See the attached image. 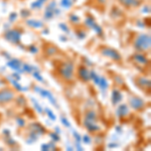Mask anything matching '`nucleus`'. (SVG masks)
Here are the masks:
<instances>
[{"label":"nucleus","mask_w":151,"mask_h":151,"mask_svg":"<svg viewBox=\"0 0 151 151\" xmlns=\"http://www.w3.org/2000/svg\"><path fill=\"white\" fill-rule=\"evenodd\" d=\"M150 45H151L150 35H146V33H141V35H137L136 40H134V47L140 52L149 50Z\"/></svg>","instance_id":"obj_1"},{"label":"nucleus","mask_w":151,"mask_h":151,"mask_svg":"<svg viewBox=\"0 0 151 151\" xmlns=\"http://www.w3.org/2000/svg\"><path fill=\"white\" fill-rule=\"evenodd\" d=\"M75 65L73 62H65L58 68V74L65 81H70L74 78Z\"/></svg>","instance_id":"obj_2"},{"label":"nucleus","mask_w":151,"mask_h":151,"mask_svg":"<svg viewBox=\"0 0 151 151\" xmlns=\"http://www.w3.org/2000/svg\"><path fill=\"white\" fill-rule=\"evenodd\" d=\"M100 52H101L102 55L111 58L112 60H115V62H120V60H122V57H121L120 52L113 47H103L101 50H100Z\"/></svg>","instance_id":"obj_3"},{"label":"nucleus","mask_w":151,"mask_h":151,"mask_svg":"<svg viewBox=\"0 0 151 151\" xmlns=\"http://www.w3.org/2000/svg\"><path fill=\"white\" fill-rule=\"evenodd\" d=\"M15 98V92L10 88H3L0 90V105L10 103Z\"/></svg>","instance_id":"obj_4"},{"label":"nucleus","mask_w":151,"mask_h":151,"mask_svg":"<svg viewBox=\"0 0 151 151\" xmlns=\"http://www.w3.org/2000/svg\"><path fill=\"white\" fill-rule=\"evenodd\" d=\"M4 38L14 45H18L21 40V33L16 29H8L4 33Z\"/></svg>","instance_id":"obj_5"},{"label":"nucleus","mask_w":151,"mask_h":151,"mask_svg":"<svg viewBox=\"0 0 151 151\" xmlns=\"http://www.w3.org/2000/svg\"><path fill=\"white\" fill-rule=\"evenodd\" d=\"M145 101L138 96H131L129 98V106L135 111H141L145 107Z\"/></svg>","instance_id":"obj_6"},{"label":"nucleus","mask_w":151,"mask_h":151,"mask_svg":"<svg viewBox=\"0 0 151 151\" xmlns=\"http://www.w3.org/2000/svg\"><path fill=\"white\" fill-rule=\"evenodd\" d=\"M6 65L7 67H9L11 70H15V72L23 73L22 63H21L20 60H17V58H9V60L6 63Z\"/></svg>","instance_id":"obj_7"},{"label":"nucleus","mask_w":151,"mask_h":151,"mask_svg":"<svg viewBox=\"0 0 151 151\" xmlns=\"http://www.w3.org/2000/svg\"><path fill=\"white\" fill-rule=\"evenodd\" d=\"M131 58H132V60L135 63V64H137L139 65H146L148 63H149V60H148V58H146V55H143V53H141L140 52L134 53Z\"/></svg>","instance_id":"obj_8"},{"label":"nucleus","mask_w":151,"mask_h":151,"mask_svg":"<svg viewBox=\"0 0 151 151\" xmlns=\"http://www.w3.org/2000/svg\"><path fill=\"white\" fill-rule=\"evenodd\" d=\"M78 77L80 78V80L84 83H87L90 81V70L87 69L84 65H80L78 69Z\"/></svg>","instance_id":"obj_9"},{"label":"nucleus","mask_w":151,"mask_h":151,"mask_svg":"<svg viewBox=\"0 0 151 151\" xmlns=\"http://www.w3.org/2000/svg\"><path fill=\"white\" fill-rule=\"evenodd\" d=\"M129 113H130V109H129V107L126 104H121L116 110V115L118 118H124Z\"/></svg>","instance_id":"obj_10"},{"label":"nucleus","mask_w":151,"mask_h":151,"mask_svg":"<svg viewBox=\"0 0 151 151\" xmlns=\"http://www.w3.org/2000/svg\"><path fill=\"white\" fill-rule=\"evenodd\" d=\"M25 24L27 26L35 29H38V28H42L45 26V23L40 20H37V19H26L25 20Z\"/></svg>","instance_id":"obj_11"},{"label":"nucleus","mask_w":151,"mask_h":151,"mask_svg":"<svg viewBox=\"0 0 151 151\" xmlns=\"http://www.w3.org/2000/svg\"><path fill=\"white\" fill-rule=\"evenodd\" d=\"M119 2L125 7H128V8L138 7V6H140V4H141L140 0H119Z\"/></svg>","instance_id":"obj_12"},{"label":"nucleus","mask_w":151,"mask_h":151,"mask_svg":"<svg viewBox=\"0 0 151 151\" xmlns=\"http://www.w3.org/2000/svg\"><path fill=\"white\" fill-rule=\"evenodd\" d=\"M122 99H123V95L119 90L114 89L113 91H112V104L113 105L119 104L122 101Z\"/></svg>","instance_id":"obj_13"},{"label":"nucleus","mask_w":151,"mask_h":151,"mask_svg":"<svg viewBox=\"0 0 151 151\" xmlns=\"http://www.w3.org/2000/svg\"><path fill=\"white\" fill-rule=\"evenodd\" d=\"M84 121H87V122H96L97 121V113L94 110H92V109L88 110L86 113H85Z\"/></svg>","instance_id":"obj_14"},{"label":"nucleus","mask_w":151,"mask_h":151,"mask_svg":"<svg viewBox=\"0 0 151 151\" xmlns=\"http://www.w3.org/2000/svg\"><path fill=\"white\" fill-rule=\"evenodd\" d=\"M29 129H30L31 131H35L37 134H40V135H43V134L45 133V129L43 127L42 125H40V123H32L29 125Z\"/></svg>","instance_id":"obj_15"},{"label":"nucleus","mask_w":151,"mask_h":151,"mask_svg":"<svg viewBox=\"0 0 151 151\" xmlns=\"http://www.w3.org/2000/svg\"><path fill=\"white\" fill-rule=\"evenodd\" d=\"M84 126L89 132H92V133L98 132L100 129H101L100 126L96 124V122H87V121H84Z\"/></svg>","instance_id":"obj_16"},{"label":"nucleus","mask_w":151,"mask_h":151,"mask_svg":"<svg viewBox=\"0 0 151 151\" xmlns=\"http://www.w3.org/2000/svg\"><path fill=\"white\" fill-rule=\"evenodd\" d=\"M137 85L140 88H150V80L145 77H139L137 79Z\"/></svg>","instance_id":"obj_17"},{"label":"nucleus","mask_w":151,"mask_h":151,"mask_svg":"<svg viewBox=\"0 0 151 151\" xmlns=\"http://www.w3.org/2000/svg\"><path fill=\"white\" fill-rule=\"evenodd\" d=\"M98 86H99L100 89L102 90V91H106V90L108 89V88H109V83H108V81H107L106 78L100 77V81H99Z\"/></svg>","instance_id":"obj_18"},{"label":"nucleus","mask_w":151,"mask_h":151,"mask_svg":"<svg viewBox=\"0 0 151 151\" xmlns=\"http://www.w3.org/2000/svg\"><path fill=\"white\" fill-rule=\"evenodd\" d=\"M8 80H9V82L13 85V87L17 90V91L22 92V91H26V90H27V89H25V88H23L22 86H21V85L18 83V81H16V80H12V77H8Z\"/></svg>","instance_id":"obj_19"},{"label":"nucleus","mask_w":151,"mask_h":151,"mask_svg":"<svg viewBox=\"0 0 151 151\" xmlns=\"http://www.w3.org/2000/svg\"><path fill=\"white\" fill-rule=\"evenodd\" d=\"M84 23H85V25H87L89 28H91V29H93L94 28V26L96 25V21H95V19L93 17H91V16H88V17L85 19V21H84Z\"/></svg>","instance_id":"obj_20"},{"label":"nucleus","mask_w":151,"mask_h":151,"mask_svg":"<svg viewBox=\"0 0 151 151\" xmlns=\"http://www.w3.org/2000/svg\"><path fill=\"white\" fill-rule=\"evenodd\" d=\"M45 55H48V57H52V55H55V53L58 52V48L55 47H53V45H48V47H47V50H45Z\"/></svg>","instance_id":"obj_21"},{"label":"nucleus","mask_w":151,"mask_h":151,"mask_svg":"<svg viewBox=\"0 0 151 151\" xmlns=\"http://www.w3.org/2000/svg\"><path fill=\"white\" fill-rule=\"evenodd\" d=\"M90 80H92V81L95 83V85L98 86L99 81H100V76L97 74L95 70H91V72H90Z\"/></svg>","instance_id":"obj_22"},{"label":"nucleus","mask_w":151,"mask_h":151,"mask_svg":"<svg viewBox=\"0 0 151 151\" xmlns=\"http://www.w3.org/2000/svg\"><path fill=\"white\" fill-rule=\"evenodd\" d=\"M31 101H32V104H33V106H35V109L36 111L38 112L40 114H42V112H43V110H42V107L40 106V103H38L37 101H36L35 99H31Z\"/></svg>","instance_id":"obj_23"},{"label":"nucleus","mask_w":151,"mask_h":151,"mask_svg":"<svg viewBox=\"0 0 151 151\" xmlns=\"http://www.w3.org/2000/svg\"><path fill=\"white\" fill-rule=\"evenodd\" d=\"M47 98L48 100H50V102L52 103V105H53V106H55V108H58V103H57V100H55V98L52 96V94L50 93V92H48Z\"/></svg>","instance_id":"obj_24"},{"label":"nucleus","mask_w":151,"mask_h":151,"mask_svg":"<svg viewBox=\"0 0 151 151\" xmlns=\"http://www.w3.org/2000/svg\"><path fill=\"white\" fill-rule=\"evenodd\" d=\"M43 2L40 1V0H36L35 2H33V3H31V8H35V9H40L42 8L43 6Z\"/></svg>","instance_id":"obj_25"},{"label":"nucleus","mask_w":151,"mask_h":151,"mask_svg":"<svg viewBox=\"0 0 151 151\" xmlns=\"http://www.w3.org/2000/svg\"><path fill=\"white\" fill-rule=\"evenodd\" d=\"M16 101H17V105L20 107H23L26 105V99L24 98L23 96H18L17 99H16Z\"/></svg>","instance_id":"obj_26"},{"label":"nucleus","mask_w":151,"mask_h":151,"mask_svg":"<svg viewBox=\"0 0 151 151\" xmlns=\"http://www.w3.org/2000/svg\"><path fill=\"white\" fill-rule=\"evenodd\" d=\"M45 113L47 114V116L50 117V119L52 121H55V120H57V116L53 114V112L50 110V108H45Z\"/></svg>","instance_id":"obj_27"},{"label":"nucleus","mask_w":151,"mask_h":151,"mask_svg":"<svg viewBox=\"0 0 151 151\" xmlns=\"http://www.w3.org/2000/svg\"><path fill=\"white\" fill-rule=\"evenodd\" d=\"M32 75H33V77H35V79L36 80V81L41 82V83L45 82V80H43L42 76H41V75L40 74V72H38V70H35V72H32Z\"/></svg>","instance_id":"obj_28"},{"label":"nucleus","mask_w":151,"mask_h":151,"mask_svg":"<svg viewBox=\"0 0 151 151\" xmlns=\"http://www.w3.org/2000/svg\"><path fill=\"white\" fill-rule=\"evenodd\" d=\"M50 139H52V141H53V142H58L60 141V135H58V133H55V132H52V133H50Z\"/></svg>","instance_id":"obj_29"},{"label":"nucleus","mask_w":151,"mask_h":151,"mask_svg":"<svg viewBox=\"0 0 151 151\" xmlns=\"http://www.w3.org/2000/svg\"><path fill=\"white\" fill-rule=\"evenodd\" d=\"M16 123H17L18 127H20V128L25 127V120H24L23 118H21V117H17V118H16Z\"/></svg>","instance_id":"obj_30"},{"label":"nucleus","mask_w":151,"mask_h":151,"mask_svg":"<svg viewBox=\"0 0 151 151\" xmlns=\"http://www.w3.org/2000/svg\"><path fill=\"white\" fill-rule=\"evenodd\" d=\"M72 0H62V2H60V5L63 7H65V8H70V6H72Z\"/></svg>","instance_id":"obj_31"},{"label":"nucleus","mask_w":151,"mask_h":151,"mask_svg":"<svg viewBox=\"0 0 151 151\" xmlns=\"http://www.w3.org/2000/svg\"><path fill=\"white\" fill-rule=\"evenodd\" d=\"M53 15H55V13L52 10H45V12L43 13V17L45 19H52L53 17Z\"/></svg>","instance_id":"obj_32"},{"label":"nucleus","mask_w":151,"mask_h":151,"mask_svg":"<svg viewBox=\"0 0 151 151\" xmlns=\"http://www.w3.org/2000/svg\"><path fill=\"white\" fill-rule=\"evenodd\" d=\"M82 141L85 144H90V143H92V138H91V136L86 134V135L82 136Z\"/></svg>","instance_id":"obj_33"},{"label":"nucleus","mask_w":151,"mask_h":151,"mask_svg":"<svg viewBox=\"0 0 151 151\" xmlns=\"http://www.w3.org/2000/svg\"><path fill=\"white\" fill-rule=\"evenodd\" d=\"M60 122L63 123V125H64L65 127L70 128V123L69 122V120H68L65 117H60Z\"/></svg>","instance_id":"obj_34"},{"label":"nucleus","mask_w":151,"mask_h":151,"mask_svg":"<svg viewBox=\"0 0 151 151\" xmlns=\"http://www.w3.org/2000/svg\"><path fill=\"white\" fill-rule=\"evenodd\" d=\"M55 7H57V2H55V0H52V1L50 2V4H48V6L47 7V10H52V11H53L55 9Z\"/></svg>","instance_id":"obj_35"},{"label":"nucleus","mask_w":151,"mask_h":151,"mask_svg":"<svg viewBox=\"0 0 151 151\" xmlns=\"http://www.w3.org/2000/svg\"><path fill=\"white\" fill-rule=\"evenodd\" d=\"M94 30L97 32V35H103V29H102V27L100 25H98V24H96V25L94 26Z\"/></svg>","instance_id":"obj_36"},{"label":"nucleus","mask_w":151,"mask_h":151,"mask_svg":"<svg viewBox=\"0 0 151 151\" xmlns=\"http://www.w3.org/2000/svg\"><path fill=\"white\" fill-rule=\"evenodd\" d=\"M70 22H73V23H78L80 21V18L78 17L77 15H75V14H70Z\"/></svg>","instance_id":"obj_37"},{"label":"nucleus","mask_w":151,"mask_h":151,"mask_svg":"<svg viewBox=\"0 0 151 151\" xmlns=\"http://www.w3.org/2000/svg\"><path fill=\"white\" fill-rule=\"evenodd\" d=\"M5 140H6V143H7V144L10 145V146H15L16 144H17V143H16V141L12 139L10 136H9V137H7Z\"/></svg>","instance_id":"obj_38"},{"label":"nucleus","mask_w":151,"mask_h":151,"mask_svg":"<svg viewBox=\"0 0 151 151\" xmlns=\"http://www.w3.org/2000/svg\"><path fill=\"white\" fill-rule=\"evenodd\" d=\"M58 26H60V27L62 28V30H63V31H65V32H67V33H69V32H70L69 26H68L65 23H60V24H58Z\"/></svg>","instance_id":"obj_39"},{"label":"nucleus","mask_w":151,"mask_h":151,"mask_svg":"<svg viewBox=\"0 0 151 151\" xmlns=\"http://www.w3.org/2000/svg\"><path fill=\"white\" fill-rule=\"evenodd\" d=\"M73 136H74L76 141H78V142H81V141H82V136L80 135L77 131H73Z\"/></svg>","instance_id":"obj_40"},{"label":"nucleus","mask_w":151,"mask_h":151,"mask_svg":"<svg viewBox=\"0 0 151 151\" xmlns=\"http://www.w3.org/2000/svg\"><path fill=\"white\" fill-rule=\"evenodd\" d=\"M16 18H17V13L16 12H12L9 15V22H14L16 20Z\"/></svg>","instance_id":"obj_41"},{"label":"nucleus","mask_w":151,"mask_h":151,"mask_svg":"<svg viewBox=\"0 0 151 151\" xmlns=\"http://www.w3.org/2000/svg\"><path fill=\"white\" fill-rule=\"evenodd\" d=\"M28 50H29V52H30L31 53H33V55H35V53H36V52H38L37 47H36L35 45H29Z\"/></svg>","instance_id":"obj_42"},{"label":"nucleus","mask_w":151,"mask_h":151,"mask_svg":"<svg viewBox=\"0 0 151 151\" xmlns=\"http://www.w3.org/2000/svg\"><path fill=\"white\" fill-rule=\"evenodd\" d=\"M29 11L28 10H25V9H23V10H21V13H20V15L22 16V17L24 18L26 16V17H27V16H29Z\"/></svg>","instance_id":"obj_43"},{"label":"nucleus","mask_w":151,"mask_h":151,"mask_svg":"<svg viewBox=\"0 0 151 151\" xmlns=\"http://www.w3.org/2000/svg\"><path fill=\"white\" fill-rule=\"evenodd\" d=\"M40 148H41V150H43V151H48V150H50V145H48V144H41Z\"/></svg>","instance_id":"obj_44"},{"label":"nucleus","mask_w":151,"mask_h":151,"mask_svg":"<svg viewBox=\"0 0 151 151\" xmlns=\"http://www.w3.org/2000/svg\"><path fill=\"white\" fill-rule=\"evenodd\" d=\"M75 148H77L78 150H84V148L81 147V142H78V141H76V145H75Z\"/></svg>","instance_id":"obj_45"},{"label":"nucleus","mask_w":151,"mask_h":151,"mask_svg":"<svg viewBox=\"0 0 151 151\" xmlns=\"http://www.w3.org/2000/svg\"><path fill=\"white\" fill-rule=\"evenodd\" d=\"M77 35H78V37L81 38V40H82V38H85V37H86V33L83 32V31H81V32H79V33H77Z\"/></svg>","instance_id":"obj_46"},{"label":"nucleus","mask_w":151,"mask_h":151,"mask_svg":"<svg viewBox=\"0 0 151 151\" xmlns=\"http://www.w3.org/2000/svg\"><path fill=\"white\" fill-rule=\"evenodd\" d=\"M12 77H14V79H15L16 81H19V80H20V76H19L17 73H14V74H12Z\"/></svg>","instance_id":"obj_47"},{"label":"nucleus","mask_w":151,"mask_h":151,"mask_svg":"<svg viewBox=\"0 0 151 151\" xmlns=\"http://www.w3.org/2000/svg\"><path fill=\"white\" fill-rule=\"evenodd\" d=\"M3 133H4V135H5L6 137H9V136H10V131L7 130V129H5V130H3Z\"/></svg>","instance_id":"obj_48"},{"label":"nucleus","mask_w":151,"mask_h":151,"mask_svg":"<svg viewBox=\"0 0 151 151\" xmlns=\"http://www.w3.org/2000/svg\"><path fill=\"white\" fill-rule=\"evenodd\" d=\"M109 148H115V147H118V144H116V143H110V144L108 145Z\"/></svg>","instance_id":"obj_49"},{"label":"nucleus","mask_w":151,"mask_h":151,"mask_svg":"<svg viewBox=\"0 0 151 151\" xmlns=\"http://www.w3.org/2000/svg\"><path fill=\"white\" fill-rule=\"evenodd\" d=\"M115 130L117 131V132H118L119 134H120L121 132H122V128L120 127V126H117V127L115 128Z\"/></svg>","instance_id":"obj_50"},{"label":"nucleus","mask_w":151,"mask_h":151,"mask_svg":"<svg viewBox=\"0 0 151 151\" xmlns=\"http://www.w3.org/2000/svg\"><path fill=\"white\" fill-rule=\"evenodd\" d=\"M149 10H150V9H149V7L145 6V7H144V10H143V11H144V12H146V11H147V12H149Z\"/></svg>","instance_id":"obj_51"},{"label":"nucleus","mask_w":151,"mask_h":151,"mask_svg":"<svg viewBox=\"0 0 151 151\" xmlns=\"http://www.w3.org/2000/svg\"><path fill=\"white\" fill-rule=\"evenodd\" d=\"M55 14H60V10H58V9H55Z\"/></svg>","instance_id":"obj_52"},{"label":"nucleus","mask_w":151,"mask_h":151,"mask_svg":"<svg viewBox=\"0 0 151 151\" xmlns=\"http://www.w3.org/2000/svg\"><path fill=\"white\" fill-rule=\"evenodd\" d=\"M55 131H57L58 133H60V129L58 128V127H55Z\"/></svg>","instance_id":"obj_53"},{"label":"nucleus","mask_w":151,"mask_h":151,"mask_svg":"<svg viewBox=\"0 0 151 151\" xmlns=\"http://www.w3.org/2000/svg\"><path fill=\"white\" fill-rule=\"evenodd\" d=\"M60 40L65 41V40H67V38H64V36H60Z\"/></svg>","instance_id":"obj_54"},{"label":"nucleus","mask_w":151,"mask_h":151,"mask_svg":"<svg viewBox=\"0 0 151 151\" xmlns=\"http://www.w3.org/2000/svg\"><path fill=\"white\" fill-rule=\"evenodd\" d=\"M40 1H41V2H43V3H45V2L47 1V0H40Z\"/></svg>","instance_id":"obj_55"}]
</instances>
